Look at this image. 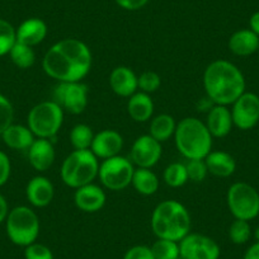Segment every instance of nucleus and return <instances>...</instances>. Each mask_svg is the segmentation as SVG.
<instances>
[{
	"label": "nucleus",
	"mask_w": 259,
	"mask_h": 259,
	"mask_svg": "<svg viewBox=\"0 0 259 259\" xmlns=\"http://www.w3.org/2000/svg\"><path fill=\"white\" fill-rule=\"evenodd\" d=\"M92 51L78 38H64L52 45L42 59V69L59 83L81 81L92 69Z\"/></svg>",
	"instance_id": "nucleus-1"
},
{
	"label": "nucleus",
	"mask_w": 259,
	"mask_h": 259,
	"mask_svg": "<svg viewBox=\"0 0 259 259\" xmlns=\"http://www.w3.org/2000/svg\"><path fill=\"white\" fill-rule=\"evenodd\" d=\"M245 78L240 69L228 60H215L203 73V88L212 104L230 106L245 92Z\"/></svg>",
	"instance_id": "nucleus-2"
},
{
	"label": "nucleus",
	"mask_w": 259,
	"mask_h": 259,
	"mask_svg": "<svg viewBox=\"0 0 259 259\" xmlns=\"http://www.w3.org/2000/svg\"><path fill=\"white\" fill-rule=\"evenodd\" d=\"M150 226L158 239H168L179 243L191 233V213L179 201L165 200L154 208Z\"/></svg>",
	"instance_id": "nucleus-3"
},
{
	"label": "nucleus",
	"mask_w": 259,
	"mask_h": 259,
	"mask_svg": "<svg viewBox=\"0 0 259 259\" xmlns=\"http://www.w3.org/2000/svg\"><path fill=\"white\" fill-rule=\"evenodd\" d=\"M177 150L187 160L205 159L212 149V136L205 122L197 117H186L177 123L174 133Z\"/></svg>",
	"instance_id": "nucleus-4"
},
{
	"label": "nucleus",
	"mask_w": 259,
	"mask_h": 259,
	"mask_svg": "<svg viewBox=\"0 0 259 259\" xmlns=\"http://www.w3.org/2000/svg\"><path fill=\"white\" fill-rule=\"evenodd\" d=\"M99 160L92 150H73L61 164V181L76 189L98 178Z\"/></svg>",
	"instance_id": "nucleus-5"
},
{
	"label": "nucleus",
	"mask_w": 259,
	"mask_h": 259,
	"mask_svg": "<svg viewBox=\"0 0 259 259\" xmlns=\"http://www.w3.org/2000/svg\"><path fill=\"white\" fill-rule=\"evenodd\" d=\"M39 218L28 206H17L9 210L6 219V230L9 240L18 246H28L39 235Z\"/></svg>",
	"instance_id": "nucleus-6"
},
{
	"label": "nucleus",
	"mask_w": 259,
	"mask_h": 259,
	"mask_svg": "<svg viewBox=\"0 0 259 259\" xmlns=\"http://www.w3.org/2000/svg\"><path fill=\"white\" fill-rule=\"evenodd\" d=\"M64 109L55 101H44L33 106L27 117V126L37 139H54L64 123Z\"/></svg>",
	"instance_id": "nucleus-7"
},
{
	"label": "nucleus",
	"mask_w": 259,
	"mask_h": 259,
	"mask_svg": "<svg viewBox=\"0 0 259 259\" xmlns=\"http://www.w3.org/2000/svg\"><path fill=\"white\" fill-rule=\"evenodd\" d=\"M226 203L231 215L238 220L250 221L259 215L258 191L244 182H236L229 187Z\"/></svg>",
	"instance_id": "nucleus-8"
},
{
	"label": "nucleus",
	"mask_w": 259,
	"mask_h": 259,
	"mask_svg": "<svg viewBox=\"0 0 259 259\" xmlns=\"http://www.w3.org/2000/svg\"><path fill=\"white\" fill-rule=\"evenodd\" d=\"M135 165L128 158L122 155L104 159L99 164L98 178L102 186L109 191H122L133 182Z\"/></svg>",
	"instance_id": "nucleus-9"
},
{
	"label": "nucleus",
	"mask_w": 259,
	"mask_h": 259,
	"mask_svg": "<svg viewBox=\"0 0 259 259\" xmlns=\"http://www.w3.org/2000/svg\"><path fill=\"white\" fill-rule=\"evenodd\" d=\"M89 89L83 81H62L55 87L54 99L64 112L80 114L89 103Z\"/></svg>",
	"instance_id": "nucleus-10"
},
{
	"label": "nucleus",
	"mask_w": 259,
	"mask_h": 259,
	"mask_svg": "<svg viewBox=\"0 0 259 259\" xmlns=\"http://www.w3.org/2000/svg\"><path fill=\"white\" fill-rule=\"evenodd\" d=\"M181 259H219L221 249L212 238L203 234L189 233L179 241Z\"/></svg>",
	"instance_id": "nucleus-11"
},
{
	"label": "nucleus",
	"mask_w": 259,
	"mask_h": 259,
	"mask_svg": "<svg viewBox=\"0 0 259 259\" xmlns=\"http://www.w3.org/2000/svg\"><path fill=\"white\" fill-rule=\"evenodd\" d=\"M231 117L239 130H251L259 122V97L251 92H244L233 104Z\"/></svg>",
	"instance_id": "nucleus-12"
},
{
	"label": "nucleus",
	"mask_w": 259,
	"mask_h": 259,
	"mask_svg": "<svg viewBox=\"0 0 259 259\" xmlns=\"http://www.w3.org/2000/svg\"><path fill=\"white\" fill-rule=\"evenodd\" d=\"M163 155L161 143L148 135H141L134 141L130 151V160L138 168L151 169L159 163Z\"/></svg>",
	"instance_id": "nucleus-13"
},
{
	"label": "nucleus",
	"mask_w": 259,
	"mask_h": 259,
	"mask_svg": "<svg viewBox=\"0 0 259 259\" xmlns=\"http://www.w3.org/2000/svg\"><path fill=\"white\" fill-rule=\"evenodd\" d=\"M123 148V138L116 130H102L94 135L91 150L98 159H109L119 155Z\"/></svg>",
	"instance_id": "nucleus-14"
},
{
	"label": "nucleus",
	"mask_w": 259,
	"mask_h": 259,
	"mask_svg": "<svg viewBox=\"0 0 259 259\" xmlns=\"http://www.w3.org/2000/svg\"><path fill=\"white\" fill-rule=\"evenodd\" d=\"M107 201V194L103 188L94 183L85 184L75 189L74 203L80 211L87 213H94L104 207Z\"/></svg>",
	"instance_id": "nucleus-15"
},
{
	"label": "nucleus",
	"mask_w": 259,
	"mask_h": 259,
	"mask_svg": "<svg viewBox=\"0 0 259 259\" xmlns=\"http://www.w3.org/2000/svg\"><path fill=\"white\" fill-rule=\"evenodd\" d=\"M109 87L112 92L122 98H130L139 91L138 75L128 66H117L109 74Z\"/></svg>",
	"instance_id": "nucleus-16"
},
{
	"label": "nucleus",
	"mask_w": 259,
	"mask_h": 259,
	"mask_svg": "<svg viewBox=\"0 0 259 259\" xmlns=\"http://www.w3.org/2000/svg\"><path fill=\"white\" fill-rule=\"evenodd\" d=\"M26 196L33 207L44 208L54 200L55 187L47 177L36 176L27 183Z\"/></svg>",
	"instance_id": "nucleus-17"
},
{
	"label": "nucleus",
	"mask_w": 259,
	"mask_h": 259,
	"mask_svg": "<svg viewBox=\"0 0 259 259\" xmlns=\"http://www.w3.org/2000/svg\"><path fill=\"white\" fill-rule=\"evenodd\" d=\"M205 124L212 138H225L231 133V128L234 126L231 111L228 108V106L213 104L207 111Z\"/></svg>",
	"instance_id": "nucleus-18"
},
{
	"label": "nucleus",
	"mask_w": 259,
	"mask_h": 259,
	"mask_svg": "<svg viewBox=\"0 0 259 259\" xmlns=\"http://www.w3.org/2000/svg\"><path fill=\"white\" fill-rule=\"evenodd\" d=\"M28 161L32 168L37 171L49 170L55 163L56 153L55 146L49 139H37L33 141L28 150Z\"/></svg>",
	"instance_id": "nucleus-19"
},
{
	"label": "nucleus",
	"mask_w": 259,
	"mask_h": 259,
	"mask_svg": "<svg viewBox=\"0 0 259 259\" xmlns=\"http://www.w3.org/2000/svg\"><path fill=\"white\" fill-rule=\"evenodd\" d=\"M17 42L34 47L42 44L49 33L46 22L41 18H28L16 28Z\"/></svg>",
	"instance_id": "nucleus-20"
},
{
	"label": "nucleus",
	"mask_w": 259,
	"mask_h": 259,
	"mask_svg": "<svg viewBox=\"0 0 259 259\" xmlns=\"http://www.w3.org/2000/svg\"><path fill=\"white\" fill-rule=\"evenodd\" d=\"M228 47L235 56H250L258 51L259 37L250 29H239L230 36Z\"/></svg>",
	"instance_id": "nucleus-21"
},
{
	"label": "nucleus",
	"mask_w": 259,
	"mask_h": 259,
	"mask_svg": "<svg viewBox=\"0 0 259 259\" xmlns=\"http://www.w3.org/2000/svg\"><path fill=\"white\" fill-rule=\"evenodd\" d=\"M208 173L219 178H228L233 176L236 169V161L231 154L226 151H210L205 158Z\"/></svg>",
	"instance_id": "nucleus-22"
},
{
	"label": "nucleus",
	"mask_w": 259,
	"mask_h": 259,
	"mask_svg": "<svg viewBox=\"0 0 259 259\" xmlns=\"http://www.w3.org/2000/svg\"><path fill=\"white\" fill-rule=\"evenodd\" d=\"M4 144L13 150H28L29 146L36 140V136L32 134L28 126L12 123L8 128L2 134Z\"/></svg>",
	"instance_id": "nucleus-23"
},
{
	"label": "nucleus",
	"mask_w": 259,
	"mask_h": 259,
	"mask_svg": "<svg viewBox=\"0 0 259 259\" xmlns=\"http://www.w3.org/2000/svg\"><path fill=\"white\" fill-rule=\"evenodd\" d=\"M127 112L135 122H148L154 114V102L150 94L140 91L133 94L127 102Z\"/></svg>",
	"instance_id": "nucleus-24"
},
{
	"label": "nucleus",
	"mask_w": 259,
	"mask_h": 259,
	"mask_svg": "<svg viewBox=\"0 0 259 259\" xmlns=\"http://www.w3.org/2000/svg\"><path fill=\"white\" fill-rule=\"evenodd\" d=\"M158 176L151 169L148 168H135L133 176L131 186L136 189V192L143 196H153L159 189Z\"/></svg>",
	"instance_id": "nucleus-25"
},
{
	"label": "nucleus",
	"mask_w": 259,
	"mask_h": 259,
	"mask_svg": "<svg viewBox=\"0 0 259 259\" xmlns=\"http://www.w3.org/2000/svg\"><path fill=\"white\" fill-rule=\"evenodd\" d=\"M177 122L173 116L168 113H161L154 117L149 127V135L153 136L159 143H165L176 133Z\"/></svg>",
	"instance_id": "nucleus-26"
},
{
	"label": "nucleus",
	"mask_w": 259,
	"mask_h": 259,
	"mask_svg": "<svg viewBox=\"0 0 259 259\" xmlns=\"http://www.w3.org/2000/svg\"><path fill=\"white\" fill-rule=\"evenodd\" d=\"M94 135L96 134L93 133L91 126L85 123H78L71 128L69 139L74 150H91Z\"/></svg>",
	"instance_id": "nucleus-27"
},
{
	"label": "nucleus",
	"mask_w": 259,
	"mask_h": 259,
	"mask_svg": "<svg viewBox=\"0 0 259 259\" xmlns=\"http://www.w3.org/2000/svg\"><path fill=\"white\" fill-rule=\"evenodd\" d=\"M9 57L12 62L19 69H29L36 62V54H34L33 47L19 44V42H16V45L12 47Z\"/></svg>",
	"instance_id": "nucleus-28"
},
{
	"label": "nucleus",
	"mask_w": 259,
	"mask_h": 259,
	"mask_svg": "<svg viewBox=\"0 0 259 259\" xmlns=\"http://www.w3.org/2000/svg\"><path fill=\"white\" fill-rule=\"evenodd\" d=\"M163 179L166 186L171 188H179L183 187L188 182V173H187L186 164L183 163H171L164 169Z\"/></svg>",
	"instance_id": "nucleus-29"
},
{
	"label": "nucleus",
	"mask_w": 259,
	"mask_h": 259,
	"mask_svg": "<svg viewBox=\"0 0 259 259\" xmlns=\"http://www.w3.org/2000/svg\"><path fill=\"white\" fill-rule=\"evenodd\" d=\"M155 259H181L178 241L168 240V239H158L151 245Z\"/></svg>",
	"instance_id": "nucleus-30"
},
{
	"label": "nucleus",
	"mask_w": 259,
	"mask_h": 259,
	"mask_svg": "<svg viewBox=\"0 0 259 259\" xmlns=\"http://www.w3.org/2000/svg\"><path fill=\"white\" fill-rule=\"evenodd\" d=\"M17 42L16 28L11 22L0 18V57L9 55Z\"/></svg>",
	"instance_id": "nucleus-31"
},
{
	"label": "nucleus",
	"mask_w": 259,
	"mask_h": 259,
	"mask_svg": "<svg viewBox=\"0 0 259 259\" xmlns=\"http://www.w3.org/2000/svg\"><path fill=\"white\" fill-rule=\"evenodd\" d=\"M251 236V228L249 225V221L245 220H235L231 223L230 228H229V239L231 243L236 244V245H241L249 241Z\"/></svg>",
	"instance_id": "nucleus-32"
},
{
	"label": "nucleus",
	"mask_w": 259,
	"mask_h": 259,
	"mask_svg": "<svg viewBox=\"0 0 259 259\" xmlns=\"http://www.w3.org/2000/svg\"><path fill=\"white\" fill-rule=\"evenodd\" d=\"M139 91L146 94H151L158 91L161 85V78L158 73L153 70L144 71L138 76Z\"/></svg>",
	"instance_id": "nucleus-33"
},
{
	"label": "nucleus",
	"mask_w": 259,
	"mask_h": 259,
	"mask_svg": "<svg viewBox=\"0 0 259 259\" xmlns=\"http://www.w3.org/2000/svg\"><path fill=\"white\" fill-rule=\"evenodd\" d=\"M186 168L187 173H188V181L194 182V183H201V182H203L208 174L205 159L188 160V163L186 164Z\"/></svg>",
	"instance_id": "nucleus-34"
},
{
	"label": "nucleus",
	"mask_w": 259,
	"mask_h": 259,
	"mask_svg": "<svg viewBox=\"0 0 259 259\" xmlns=\"http://www.w3.org/2000/svg\"><path fill=\"white\" fill-rule=\"evenodd\" d=\"M14 108L8 98L0 94V136L13 123Z\"/></svg>",
	"instance_id": "nucleus-35"
},
{
	"label": "nucleus",
	"mask_w": 259,
	"mask_h": 259,
	"mask_svg": "<svg viewBox=\"0 0 259 259\" xmlns=\"http://www.w3.org/2000/svg\"><path fill=\"white\" fill-rule=\"evenodd\" d=\"M24 259H55L54 253L47 245L41 243L29 244L24 248Z\"/></svg>",
	"instance_id": "nucleus-36"
},
{
	"label": "nucleus",
	"mask_w": 259,
	"mask_h": 259,
	"mask_svg": "<svg viewBox=\"0 0 259 259\" xmlns=\"http://www.w3.org/2000/svg\"><path fill=\"white\" fill-rule=\"evenodd\" d=\"M123 259H155L151 246L134 245L124 253Z\"/></svg>",
	"instance_id": "nucleus-37"
},
{
	"label": "nucleus",
	"mask_w": 259,
	"mask_h": 259,
	"mask_svg": "<svg viewBox=\"0 0 259 259\" xmlns=\"http://www.w3.org/2000/svg\"><path fill=\"white\" fill-rule=\"evenodd\" d=\"M12 164L11 159L4 151L0 150V187H3L11 178Z\"/></svg>",
	"instance_id": "nucleus-38"
},
{
	"label": "nucleus",
	"mask_w": 259,
	"mask_h": 259,
	"mask_svg": "<svg viewBox=\"0 0 259 259\" xmlns=\"http://www.w3.org/2000/svg\"><path fill=\"white\" fill-rule=\"evenodd\" d=\"M117 6L119 8L124 9V11H139V9L144 8L150 0H114Z\"/></svg>",
	"instance_id": "nucleus-39"
},
{
	"label": "nucleus",
	"mask_w": 259,
	"mask_h": 259,
	"mask_svg": "<svg viewBox=\"0 0 259 259\" xmlns=\"http://www.w3.org/2000/svg\"><path fill=\"white\" fill-rule=\"evenodd\" d=\"M243 259H259V240H256L255 243L251 244V245L246 249Z\"/></svg>",
	"instance_id": "nucleus-40"
},
{
	"label": "nucleus",
	"mask_w": 259,
	"mask_h": 259,
	"mask_svg": "<svg viewBox=\"0 0 259 259\" xmlns=\"http://www.w3.org/2000/svg\"><path fill=\"white\" fill-rule=\"evenodd\" d=\"M9 213V206H8V201L6 200L3 194L0 193V224L4 223Z\"/></svg>",
	"instance_id": "nucleus-41"
},
{
	"label": "nucleus",
	"mask_w": 259,
	"mask_h": 259,
	"mask_svg": "<svg viewBox=\"0 0 259 259\" xmlns=\"http://www.w3.org/2000/svg\"><path fill=\"white\" fill-rule=\"evenodd\" d=\"M249 29L259 37V12H255L249 18Z\"/></svg>",
	"instance_id": "nucleus-42"
},
{
	"label": "nucleus",
	"mask_w": 259,
	"mask_h": 259,
	"mask_svg": "<svg viewBox=\"0 0 259 259\" xmlns=\"http://www.w3.org/2000/svg\"><path fill=\"white\" fill-rule=\"evenodd\" d=\"M255 239L256 240H259V228L255 230Z\"/></svg>",
	"instance_id": "nucleus-43"
},
{
	"label": "nucleus",
	"mask_w": 259,
	"mask_h": 259,
	"mask_svg": "<svg viewBox=\"0 0 259 259\" xmlns=\"http://www.w3.org/2000/svg\"><path fill=\"white\" fill-rule=\"evenodd\" d=\"M258 52H259V49H258Z\"/></svg>",
	"instance_id": "nucleus-44"
}]
</instances>
